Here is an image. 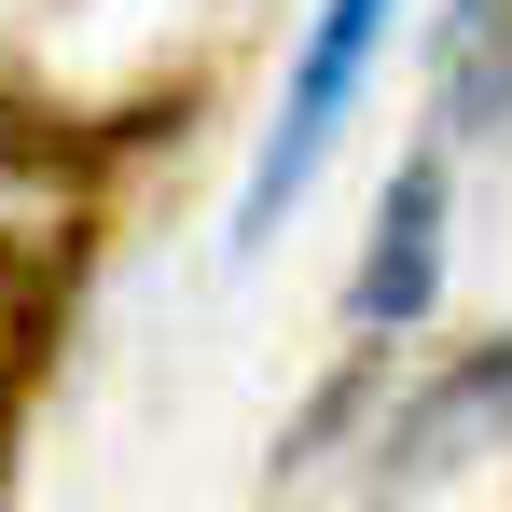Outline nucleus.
Listing matches in <instances>:
<instances>
[{
  "label": "nucleus",
  "instance_id": "nucleus-4",
  "mask_svg": "<svg viewBox=\"0 0 512 512\" xmlns=\"http://www.w3.org/2000/svg\"><path fill=\"white\" fill-rule=\"evenodd\" d=\"M70 277H84V236H42V222H0V388L56 346L70 319Z\"/></svg>",
  "mask_w": 512,
  "mask_h": 512
},
{
  "label": "nucleus",
  "instance_id": "nucleus-6",
  "mask_svg": "<svg viewBox=\"0 0 512 512\" xmlns=\"http://www.w3.org/2000/svg\"><path fill=\"white\" fill-rule=\"evenodd\" d=\"M97 153H111V139H84L70 111H28V97H0V167H14V180H84Z\"/></svg>",
  "mask_w": 512,
  "mask_h": 512
},
{
  "label": "nucleus",
  "instance_id": "nucleus-1",
  "mask_svg": "<svg viewBox=\"0 0 512 512\" xmlns=\"http://www.w3.org/2000/svg\"><path fill=\"white\" fill-rule=\"evenodd\" d=\"M388 14L402 0H319V28H305V70H291V97H277V139H263V167L250 194H236V222H277L305 180H319V153H333V125H346V97H360V70H374V42H388Z\"/></svg>",
  "mask_w": 512,
  "mask_h": 512
},
{
  "label": "nucleus",
  "instance_id": "nucleus-2",
  "mask_svg": "<svg viewBox=\"0 0 512 512\" xmlns=\"http://www.w3.org/2000/svg\"><path fill=\"white\" fill-rule=\"evenodd\" d=\"M512 429V333L471 346V360H443L429 388H402L388 402V429H374V499H402V485H443L471 443H499Z\"/></svg>",
  "mask_w": 512,
  "mask_h": 512
},
{
  "label": "nucleus",
  "instance_id": "nucleus-3",
  "mask_svg": "<svg viewBox=\"0 0 512 512\" xmlns=\"http://www.w3.org/2000/svg\"><path fill=\"white\" fill-rule=\"evenodd\" d=\"M429 291H443V167H402L388 180V208H374V263H360V319L374 333H402V319H429Z\"/></svg>",
  "mask_w": 512,
  "mask_h": 512
},
{
  "label": "nucleus",
  "instance_id": "nucleus-5",
  "mask_svg": "<svg viewBox=\"0 0 512 512\" xmlns=\"http://www.w3.org/2000/svg\"><path fill=\"white\" fill-rule=\"evenodd\" d=\"M443 111L457 125H512V0H457V28H443Z\"/></svg>",
  "mask_w": 512,
  "mask_h": 512
}]
</instances>
